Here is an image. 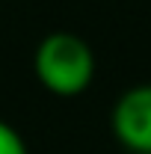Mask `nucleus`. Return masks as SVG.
I'll list each match as a JSON object with an SVG mask.
<instances>
[{
	"mask_svg": "<svg viewBox=\"0 0 151 154\" xmlns=\"http://www.w3.org/2000/svg\"><path fill=\"white\" fill-rule=\"evenodd\" d=\"M95 51L86 38L71 30H57L39 42L33 54V74L57 98H77L83 95L95 80Z\"/></svg>",
	"mask_w": 151,
	"mask_h": 154,
	"instance_id": "nucleus-1",
	"label": "nucleus"
},
{
	"mask_svg": "<svg viewBox=\"0 0 151 154\" xmlns=\"http://www.w3.org/2000/svg\"><path fill=\"white\" fill-rule=\"evenodd\" d=\"M113 136L133 154H151V83L131 86L110 110Z\"/></svg>",
	"mask_w": 151,
	"mask_h": 154,
	"instance_id": "nucleus-2",
	"label": "nucleus"
},
{
	"mask_svg": "<svg viewBox=\"0 0 151 154\" xmlns=\"http://www.w3.org/2000/svg\"><path fill=\"white\" fill-rule=\"evenodd\" d=\"M0 154H30L27 139L21 136L15 125H9L6 119H0Z\"/></svg>",
	"mask_w": 151,
	"mask_h": 154,
	"instance_id": "nucleus-3",
	"label": "nucleus"
}]
</instances>
